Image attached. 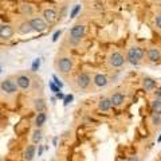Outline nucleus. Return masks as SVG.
<instances>
[{
    "instance_id": "6",
    "label": "nucleus",
    "mask_w": 161,
    "mask_h": 161,
    "mask_svg": "<svg viewBox=\"0 0 161 161\" xmlns=\"http://www.w3.org/2000/svg\"><path fill=\"white\" fill-rule=\"evenodd\" d=\"M31 22V26L34 28V31H38V32H43L46 31L47 28V22L44 20L43 18H34L30 20Z\"/></svg>"
},
{
    "instance_id": "33",
    "label": "nucleus",
    "mask_w": 161,
    "mask_h": 161,
    "mask_svg": "<svg viewBox=\"0 0 161 161\" xmlns=\"http://www.w3.org/2000/svg\"><path fill=\"white\" fill-rule=\"evenodd\" d=\"M128 160H129V161H140L137 156H133V157H130V158H128Z\"/></svg>"
},
{
    "instance_id": "31",
    "label": "nucleus",
    "mask_w": 161,
    "mask_h": 161,
    "mask_svg": "<svg viewBox=\"0 0 161 161\" xmlns=\"http://www.w3.org/2000/svg\"><path fill=\"white\" fill-rule=\"evenodd\" d=\"M60 34H62L60 31H55V32H54V35H53V42H57L58 38L60 36Z\"/></svg>"
},
{
    "instance_id": "34",
    "label": "nucleus",
    "mask_w": 161,
    "mask_h": 161,
    "mask_svg": "<svg viewBox=\"0 0 161 161\" xmlns=\"http://www.w3.org/2000/svg\"><path fill=\"white\" fill-rule=\"evenodd\" d=\"M43 153V147H39V150H38V156H42Z\"/></svg>"
},
{
    "instance_id": "32",
    "label": "nucleus",
    "mask_w": 161,
    "mask_h": 161,
    "mask_svg": "<svg viewBox=\"0 0 161 161\" xmlns=\"http://www.w3.org/2000/svg\"><path fill=\"white\" fill-rule=\"evenodd\" d=\"M57 98H58V99H64V95L59 92V93H57Z\"/></svg>"
},
{
    "instance_id": "19",
    "label": "nucleus",
    "mask_w": 161,
    "mask_h": 161,
    "mask_svg": "<svg viewBox=\"0 0 161 161\" xmlns=\"http://www.w3.org/2000/svg\"><path fill=\"white\" fill-rule=\"evenodd\" d=\"M19 9H20V12H22L23 15H27V16H30V15L34 14V7L31 6V4H22Z\"/></svg>"
},
{
    "instance_id": "8",
    "label": "nucleus",
    "mask_w": 161,
    "mask_h": 161,
    "mask_svg": "<svg viewBox=\"0 0 161 161\" xmlns=\"http://www.w3.org/2000/svg\"><path fill=\"white\" fill-rule=\"evenodd\" d=\"M16 83H18V86L20 89H23V90H27L30 87V85H31V79H30L28 75H23V74H20L16 77Z\"/></svg>"
},
{
    "instance_id": "37",
    "label": "nucleus",
    "mask_w": 161,
    "mask_h": 161,
    "mask_svg": "<svg viewBox=\"0 0 161 161\" xmlns=\"http://www.w3.org/2000/svg\"><path fill=\"white\" fill-rule=\"evenodd\" d=\"M0 73H2V69H0Z\"/></svg>"
},
{
    "instance_id": "14",
    "label": "nucleus",
    "mask_w": 161,
    "mask_h": 161,
    "mask_svg": "<svg viewBox=\"0 0 161 161\" xmlns=\"http://www.w3.org/2000/svg\"><path fill=\"white\" fill-rule=\"evenodd\" d=\"M31 31H34V28H32L31 22H30V20H26V22H23V23L19 26V28H18V32L22 34V35H27V34H30Z\"/></svg>"
},
{
    "instance_id": "11",
    "label": "nucleus",
    "mask_w": 161,
    "mask_h": 161,
    "mask_svg": "<svg viewBox=\"0 0 161 161\" xmlns=\"http://www.w3.org/2000/svg\"><path fill=\"white\" fill-rule=\"evenodd\" d=\"M12 36H14V30L11 26H7V24L0 26V38L4 39V40H8Z\"/></svg>"
},
{
    "instance_id": "7",
    "label": "nucleus",
    "mask_w": 161,
    "mask_h": 161,
    "mask_svg": "<svg viewBox=\"0 0 161 161\" xmlns=\"http://www.w3.org/2000/svg\"><path fill=\"white\" fill-rule=\"evenodd\" d=\"M90 82H92V78H90V75L87 73H80L78 77H77V85L79 89H87L90 86Z\"/></svg>"
},
{
    "instance_id": "16",
    "label": "nucleus",
    "mask_w": 161,
    "mask_h": 161,
    "mask_svg": "<svg viewBox=\"0 0 161 161\" xmlns=\"http://www.w3.org/2000/svg\"><path fill=\"white\" fill-rule=\"evenodd\" d=\"M112 101H110V98H102L98 102V109L101 110V112H108V110H110V108H112Z\"/></svg>"
},
{
    "instance_id": "23",
    "label": "nucleus",
    "mask_w": 161,
    "mask_h": 161,
    "mask_svg": "<svg viewBox=\"0 0 161 161\" xmlns=\"http://www.w3.org/2000/svg\"><path fill=\"white\" fill-rule=\"evenodd\" d=\"M150 124H152L153 126H158L161 124V114H152V117H150Z\"/></svg>"
},
{
    "instance_id": "30",
    "label": "nucleus",
    "mask_w": 161,
    "mask_h": 161,
    "mask_svg": "<svg viewBox=\"0 0 161 161\" xmlns=\"http://www.w3.org/2000/svg\"><path fill=\"white\" fill-rule=\"evenodd\" d=\"M53 78H54V82H55V83H57V85H58V86H59L60 89H62V87H63V83H62V82H60V80H59V78L57 77V75H54V77H53Z\"/></svg>"
},
{
    "instance_id": "17",
    "label": "nucleus",
    "mask_w": 161,
    "mask_h": 161,
    "mask_svg": "<svg viewBox=\"0 0 161 161\" xmlns=\"http://www.w3.org/2000/svg\"><path fill=\"white\" fill-rule=\"evenodd\" d=\"M150 110H152L153 114H161V99L154 98L150 102Z\"/></svg>"
},
{
    "instance_id": "5",
    "label": "nucleus",
    "mask_w": 161,
    "mask_h": 161,
    "mask_svg": "<svg viewBox=\"0 0 161 161\" xmlns=\"http://www.w3.org/2000/svg\"><path fill=\"white\" fill-rule=\"evenodd\" d=\"M18 83L14 82L12 79H4L2 80V83H0V89H2V92L7 93V94H15L18 90Z\"/></svg>"
},
{
    "instance_id": "4",
    "label": "nucleus",
    "mask_w": 161,
    "mask_h": 161,
    "mask_svg": "<svg viewBox=\"0 0 161 161\" xmlns=\"http://www.w3.org/2000/svg\"><path fill=\"white\" fill-rule=\"evenodd\" d=\"M73 66H74V63H73V59L71 58H69V57H63V58H60L58 60V63H57V67L58 70L62 74H67L70 73L73 70Z\"/></svg>"
},
{
    "instance_id": "13",
    "label": "nucleus",
    "mask_w": 161,
    "mask_h": 161,
    "mask_svg": "<svg viewBox=\"0 0 161 161\" xmlns=\"http://www.w3.org/2000/svg\"><path fill=\"white\" fill-rule=\"evenodd\" d=\"M57 11L55 9H53V8H46L43 11V19L46 20L47 23H54L55 20H57Z\"/></svg>"
},
{
    "instance_id": "12",
    "label": "nucleus",
    "mask_w": 161,
    "mask_h": 161,
    "mask_svg": "<svg viewBox=\"0 0 161 161\" xmlns=\"http://www.w3.org/2000/svg\"><path fill=\"white\" fill-rule=\"evenodd\" d=\"M142 87L147 90V92H152V90L157 89V82H156V79H153V78L145 77L142 79Z\"/></svg>"
},
{
    "instance_id": "35",
    "label": "nucleus",
    "mask_w": 161,
    "mask_h": 161,
    "mask_svg": "<svg viewBox=\"0 0 161 161\" xmlns=\"http://www.w3.org/2000/svg\"><path fill=\"white\" fill-rule=\"evenodd\" d=\"M157 142H161V134L158 136V138H157Z\"/></svg>"
},
{
    "instance_id": "24",
    "label": "nucleus",
    "mask_w": 161,
    "mask_h": 161,
    "mask_svg": "<svg viewBox=\"0 0 161 161\" xmlns=\"http://www.w3.org/2000/svg\"><path fill=\"white\" fill-rule=\"evenodd\" d=\"M79 12H80V4H77V6H74V8L71 9V12H70V19H74Z\"/></svg>"
},
{
    "instance_id": "28",
    "label": "nucleus",
    "mask_w": 161,
    "mask_h": 161,
    "mask_svg": "<svg viewBox=\"0 0 161 161\" xmlns=\"http://www.w3.org/2000/svg\"><path fill=\"white\" fill-rule=\"evenodd\" d=\"M73 99H74V97H73L71 94H69V95H66V97H64V99H63V103H64V105H69V103L71 102Z\"/></svg>"
},
{
    "instance_id": "36",
    "label": "nucleus",
    "mask_w": 161,
    "mask_h": 161,
    "mask_svg": "<svg viewBox=\"0 0 161 161\" xmlns=\"http://www.w3.org/2000/svg\"><path fill=\"white\" fill-rule=\"evenodd\" d=\"M124 161H129V160H124Z\"/></svg>"
},
{
    "instance_id": "22",
    "label": "nucleus",
    "mask_w": 161,
    "mask_h": 161,
    "mask_svg": "<svg viewBox=\"0 0 161 161\" xmlns=\"http://www.w3.org/2000/svg\"><path fill=\"white\" fill-rule=\"evenodd\" d=\"M32 142L34 144H39L40 141H42V132L38 129V130H34V133H32Z\"/></svg>"
},
{
    "instance_id": "2",
    "label": "nucleus",
    "mask_w": 161,
    "mask_h": 161,
    "mask_svg": "<svg viewBox=\"0 0 161 161\" xmlns=\"http://www.w3.org/2000/svg\"><path fill=\"white\" fill-rule=\"evenodd\" d=\"M85 32H86V27L83 24H77L70 30V42L73 44H78L80 42V39L85 36Z\"/></svg>"
},
{
    "instance_id": "21",
    "label": "nucleus",
    "mask_w": 161,
    "mask_h": 161,
    "mask_svg": "<svg viewBox=\"0 0 161 161\" xmlns=\"http://www.w3.org/2000/svg\"><path fill=\"white\" fill-rule=\"evenodd\" d=\"M46 114H44L43 112H40L39 114H38V117H36V119H35V125H36L38 128H40V126H43L44 125V122H46Z\"/></svg>"
},
{
    "instance_id": "20",
    "label": "nucleus",
    "mask_w": 161,
    "mask_h": 161,
    "mask_svg": "<svg viewBox=\"0 0 161 161\" xmlns=\"http://www.w3.org/2000/svg\"><path fill=\"white\" fill-rule=\"evenodd\" d=\"M34 108L40 113V112H43V110L46 109V102H44L43 99H40V98L39 99H35L34 101Z\"/></svg>"
},
{
    "instance_id": "9",
    "label": "nucleus",
    "mask_w": 161,
    "mask_h": 161,
    "mask_svg": "<svg viewBox=\"0 0 161 161\" xmlns=\"http://www.w3.org/2000/svg\"><path fill=\"white\" fill-rule=\"evenodd\" d=\"M93 82H94V85H95L97 87L102 89V87H106V86H108L109 80H108V77H106L105 74H95Z\"/></svg>"
},
{
    "instance_id": "15",
    "label": "nucleus",
    "mask_w": 161,
    "mask_h": 161,
    "mask_svg": "<svg viewBox=\"0 0 161 161\" xmlns=\"http://www.w3.org/2000/svg\"><path fill=\"white\" fill-rule=\"evenodd\" d=\"M110 101L114 106H121L125 102V95L122 93H114L112 97H110Z\"/></svg>"
},
{
    "instance_id": "25",
    "label": "nucleus",
    "mask_w": 161,
    "mask_h": 161,
    "mask_svg": "<svg viewBox=\"0 0 161 161\" xmlns=\"http://www.w3.org/2000/svg\"><path fill=\"white\" fill-rule=\"evenodd\" d=\"M40 67V58L34 59L32 62V66H31V71H38V69Z\"/></svg>"
},
{
    "instance_id": "26",
    "label": "nucleus",
    "mask_w": 161,
    "mask_h": 161,
    "mask_svg": "<svg viewBox=\"0 0 161 161\" xmlns=\"http://www.w3.org/2000/svg\"><path fill=\"white\" fill-rule=\"evenodd\" d=\"M154 22H156V27H157L158 30H161V12L156 15V18H154Z\"/></svg>"
},
{
    "instance_id": "27",
    "label": "nucleus",
    "mask_w": 161,
    "mask_h": 161,
    "mask_svg": "<svg viewBox=\"0 0 161 161\" xmlns=\"http://www.w3.org/2000/svg\"><path fill=\"white\" fill-rule=\"evenodd\" d=\"M48 85H50V89H51V90H53V92H54L55 94H57V93H59V89H60V87L58 86L57 83H53V82H50Z\"/></svg>"
},
{
    "instance_id": "18",
    "label": "nucleus",
    "mask_w": 161,
    "mask_h": 161,
    "mask_svg": "<svg viewBox=\"0 0 161 161\" xmlns=\"http://www.w3.org/2000/svg\"><path fill=\"white\" fill-rule=\"evenodd\" d=\"M35 153H36V147L35 145H28L26 152H24V158L27 161H31L35 157Z\"/></svg>"
},
{
    "instance_id": "29",
    "label": "nucleus",
    "mask_w": 161,
    "mask_h": 161,
    "mask_svg": "<svg viewBox=\"0 0 161 161\" xmlns=\"http://www.w3.org/2000/svg\"><path fill=\"white\" fill-rule=\"evenodd\" d=\"M154 98L161 99V87H157L154 90Z\"/></svg>"
},
{
    "instance_id": "10",
    "label": "nucleus",
    "mask_w": 161,
    "mask_h": 161,
    "mask_svg": "<svg viewBox=\"0 0 161 161\" xmlns=\"http://www.w3.org/2000/svg\"><path fill=\"white\" fill-rule=\"evenodd\" d=\"M147 55H148V59H149L152 63L158 62V60L161 59V51H160L157 47H150V48L148 50Z\"/></svg>"
},
{
    "instance_id": "1",
    "label": "nucleus",
    "mask_w": 161,
    "mask_h": 161,
    "mask_svg": "<svg viewBox=\"0 0 161 161\" xmlns=\"http://www.w3.org/2000/svg\"><path fill=\"white\" fill-rule=\"evenodd\" d=\"M144 48H141L138 46H133L130 47L128 50V55H126V59L129 60L132 64H134V66H138L140 62L144 59Z\"/></svg>"
},
{
    "instance_id": "3",
    "label": "nucleus",
    "mask_w": 161,
    "mask_h": 161,
    "mask_svg": "<svg viewBox=\"0 0 161 161\" xmlns=\"http://www.w3.org/2000/svg\"><path fill=\"white\" fill-rule=\"evenodd\" d=\"M125 63H126V58H125L119 51H114V53L110 54V57H109V64L112 67L119 69V67H122Z\"/></svg>"
}]
</instances>
